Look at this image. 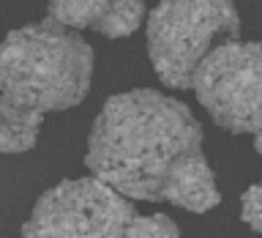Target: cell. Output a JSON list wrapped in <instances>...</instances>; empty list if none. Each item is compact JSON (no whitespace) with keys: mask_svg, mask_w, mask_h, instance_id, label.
Here are the masks:
<instances>
[{"mask_svg":"<svg viewBox=\"0 0 262 238\" xmlns=\"http://www.w3.org/2000/svg\"><path fill=\"white\" fill-rule=\"evenodd\" d=\"M41 115L22 110L0 93V153H25L38 143Z\"/></svg>","mask_w":262,"mask_h":238,"instance_id":"7","label":"cell"},{"mask_svg":"<svg viewBox=\"0 0 262 238\" xmlns=\"http://www.w3.org/2000/svg\"><path fill=\"white\" fill-rule=\"evenodd\" d=\"M134 203L98 178H66L36 200L22 238H126Z\"/></svg>","mask_w":262,"mask_h":238,"instance_id":"5","label":"cell"},{"mask_svg":"<svg viewBox=\"0 0 262 238\" xmlns=\"http://www.w3.org/2000/svg\"><path fill=\"white\" fill-rule=\"evenodd\" d=\"M241 219L254 230V233L262 235V181L243 192V197H241Z\"/></svg>","mask_w":262,"mask_h":238,"instance_id":"9","label":"cell"},{"mask_svg":"<svg viewBox=\"0 0 262 238\" xmlns=\"http://www.w3.org/2000/svg\"><path fill=\"white\" fill-rule=\"evenodd\" d=\"M126 238H180V227L167 213H150V216L137 213L126 230Z\"/></svg>","mask_w":262,"mask_h":238,"instance_id":"8","label":"cell"},{"mask_svg":"<svg viewBox=\"0 0 262 238\" xmlns=\"http://www.w3.org/2000/svg\"><path fill=\"white\" fill-rule=\"evenodd\" d=\"M93 47L52 19L30 22L0 41V93L22 110H71L93 82Z\"/></svg>","mask_w":262,"mask_h":238,"instance_id":"2","label":"cell"},{"mask_svg":"<svg viewBox=\"0 0 262 238\" xmlns=\"http://www.w3.org/2000/svg\"><path fill=\"white\" fill-rule=\"evenodd\" d=\"M254 151L262 156V131H257V134H254Z\"/></svg>","mask_w":262,"mask_h":238,"instance_id":"10","label":"cell"},{"mask_svg":"<svg viewBox=\"0 0 262 238\" xmlns=\"http://www.w3.org/2000/svg\"><path fill=\"white\" fill-rule=\"evenodd\" d=\"M235 0H159L147 16V55L167 88H191L194 71L216 41H235Z\"/></svg>","mask_w":262,"mask_h":238,"instance_id":"3","label":"cell"},{"mask_svg":"<svg viewBox=\"0 0 262 238\" xmlns=\"http://www.w3.org/2000/svg\"><path fill=\"white\" fill-rule=\"evenodd\" d=\"M191 88L213 123L232 134L262 131V44L224 41L196 66Z\"/></svg>","mask_w":262,"mask_h":238,"instance_id":"4","label":"cell"},{"mask_svg":"<svg viewBox=\"0 0 262 238\" xmlns=\"http://www.w3.org/2000/svg\"><path fill=\"white\" fill-rule=\"evenodd\" d=\"M145 16V0H47V19L74 33L96 30L106 38L131 36Z\"/></svg>","mask_w":262,"mask_h":238,"instance_id":"6","label":"cell"},{"mask_svg":"<svg viewBox=\"0 0 262 238\" xmlns=\"http://www.w3.org/2000/svg\"><path fill=\"white\" fill-rule=\"evenodd\" d=\"M85 164L126 200H161L191 213L221 203L200 121L180 98L150 88L106 98L90 129Z\"/></svg>","mask_w":262,"mask_h":238,"instance_id":"1","label":"cell"}]
</instances>
